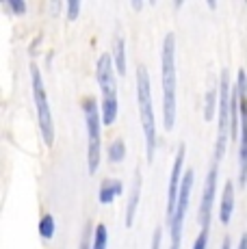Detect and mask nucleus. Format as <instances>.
I'll list each match as a JSON object with an SVG mask.
<instances>
[{"mask_svg": "<svg viewBox=\"0 0 247 249\" xmlns=\"http://www.w3.org/2000/svg\"><path fill=\"white\" fill-rule=\"evenodd\" d=\"M160 70H163V126L174 130L176 124V35L167 33L160 52Z\"/></svg>", "mask_w": 247, "mask_h": 249, "instance_id": "1", "label": "nucleus"}, {"mask_svg": "<svg viewBox=\"0 0 247 249\" xmlns=\"http://www.w3.org/2000/svg\"><path fill=\"white\" fill-rule=\"evenodd\" d=\"M115 63H113V54L104 52L98 59L96 65V78L100 85V93H102V124L104 126H113L120 113V102H117V83H115Z\"/></svg>", "mask_w": 247, "mask_h": 249, "instance_id": "2", "label": "nucleus"}, {"mask_svg": "<svg viewBox=\"0 0 247 249\" xmlns=\"http://www.w3.org/2000/svg\"><path fill=\"white\" fill-rule=\"evenodd\" d=\"M137 104H139V117L145 135V156L152 162L156 150V122H154V107H152L150 74L145 65L137 68Z\"/></svg>", "mask_w": 247, "mask_h": 249, "instance_id": "3", "label": "nucleus"}, {"mask_svg": "<svg viewBox=\"0 0 247 249\" xmlns=\"http://www.w3.org/2000/svg\"><path fill=\"white\" fill-rule=\"evenodd\" d=\"M85 111V128H87V169L96 174L102 156V108L96 98H87L83 102Z\"/></svg>", "mask_w": 247, "mask_h": 249, "instance_id": "4", "label": "nucleus"}, {"mask_svg": "<svg viewBox=\"0 0 247 249\" xmlns=\"http://www.w3.org/2000/svg\"><path fill=\"white\" fill-rule=\"evenodd\" d=\"M31 83H33V98H35L41 137H44L46 145L52 147V143H54V122H52V111L48 104V93H46L44 87V78H41V71L35 63H31Z\"/></svg>", "mask_w": 247, "mask_h": 249, "instance_id": "5", "label": "nucleus"}, {"mask_svg": "<svg viewBox=\"0 0 247 249\" xmlns=\"http://www.w3.org/2000/svg\"><path fill=\"white\" fill-rule=\"evenodd\" d=\"M230 100H232V85L228 70H221L219 76V115H217V145H215V160H221L226 150V137H230Z\"/></svg>", "mask_w": 247, "mask_h": 249, "instance_id": "6", "label": "nucleus"}, {"mask_svg": "<svg viewBox=\"0 0 247 249\" xmlns=\"http://www.w3.org/2000/svg\"><path fill=\"white\" fill-rule=\"evenodd\" d=\"M236 89H239L241 104V135H239V182L245 189L247 184V74L241 68L236 74Z\"/></svg>", "mask_w": 247, "mask_h": 249, "instance_id": "7", "label": "nucleus"}, {"mask_svg": "<svg viewBox=\"0 0 247 249\" xmlns=\"http://www.w3.org/2000/svg\"><path fill=\"white\" fill-rule=\"evenodd\" d=\"M191 189H193V169H189V171H184L182 186H180V197H178V204H176V213H174V217L169 219V228H172V247L169 249H180L182 226H184V217H187Z\"/></svg>", "mask_w": 247, "mask_h": 249, "instance_id": "8", "label": "nucleus"}, {"mask_svg": "<svg viewBox=\"0 0 247 249\" xmlns=\"http://www.w3.org/2000/svg\"><path fill=\"white\" fill-rule=\"evenodd\" d=\"M184 156H187V145L180 143L178 152H176L174 159V167H172V176H169V189H167V219L174 217L176 213V204H178L180 197V186H182V165H184Z\"/></svg>", "mask_w": 247, "mask_h": 249, "instance_id": "9", "label": "nucleus"}, {"mask_svg": "<svg viewBox=\"0 0 247 249\" xmlns=\"http://www.w3.org/2000/svg\"><path fill=\"white\" fill-rule=\"evenodd\" d=\"M217 165H219V160L212 159V165L206 174V182H204V193H202V202H199V226L202 228H211V213L217 191Z\"/></svg>", "mask_w": 247, "mask_h": 249, "instance_id": "10", "label": "nucleus"}, {"mask_svg": "<svg viewBox=\"0 0 247 249\" xmlns=\"http://www.w3.org/2000/svg\"><path fill=\"white\" fill-rule=\"evenodd\" d=\"M234 213V182L226 180V186L221 191V204H219V221L228 226Z\"/></svg>", "mask_w": 247, "mask_h": 249, "instance_id": "11", "label": "nucleus"}, {"mask_svg": "<svg viewBox=\"0 0 247 249\" xmlns=\"http://www.w3.org/2000/svg\"><path fill=\"white\" fill-rule=\"evenodd\" d=\"M139 197H141V171H135V180H132V191H130V199L126 206V226L130 228L135 223L137 217V208H139Z\"/></svg>", "mask_w": 247, "mask_h": 249, "instance_id": "12", "label": "nucleus"}, {"mask_svg": "<svg viewBox=\"0 0 247 249\" xmlns=\"http://www.w3.org/2000/svg\"><path fill=\"white\" fill-rule=\"evenodd\" d=\"M122 191H124L122 180H117V178L102 180V184H100V193H98L100 204H113L115 202V197H120L122 195Z\"/></svg>", "mask_w": 247, "mask_h": 249, "instance_id": "13", "label": "nucleus"}, {"mask_svg": "<svg viewBox=\"0 0 247 249\" xmlns=\"http://www.w3.org/2000/svg\"><path fill=\"white\" fill-rule=\"evenodd\" d=\"M113 63H115L117 74H126V44H124V37L120 35L113 41Z\"/></svg>", "mask_w": 247, "mask_h": 249, "instance_id": "14", "label": "nucleus"}, {"mask_svg": "<svg viewBox=\"0 0 247 249\" xmlns=\"http://www.w3.org/2000/svg\"><path fill=\"white\" fill-rule=\"evenodd\" d=\"M106 154H108V162H122L126 159V143H124V139H113Z\"/></svg>", "mask_w": 247, "mask_h": 249, "instance_id": "15", "label": "nucleus"}, {"mask_svg": "<svg viewBox=\"0 0 247 249\" xmlns=\"http://www.w3.org/2000/svg\"><path fill=\"white\" fill-rule=\"evenodd\" d=\"M215 108H219V85L217 89H211L206 93V108H204V119L211 122L215 117Z\"/></svg>", "mask_w": 247, "mask_h": 249, "instance_id": "16", "label": "nucleus"}, {"mask_svg": "<svg viewBox=\"0 0 247 249\" xmlns=\"http://www.w3.org/2000/svg\"><path fill=\"white\" fill-rule=\"evenodd\" d=\"M39 236L44 238V241H52V236H54V217H52L50 213H46L44 217H41V221H39Z\"/></svg>", "mask_w": 247, "mask_h": 249, "instance_id": "17", "label": "nucleus"}, {"mask_svg": "<svg viewBox=\"0 0 247 249\" xmlns=\"http://www.w3.org/2000/svg\"><path fill=\"white\" fill-rule=\"evenodd\" d=\"M108 243V230L104 223H98L96 232H93V241H91V249H106Z\"/></svg>", "mask_w": 247, "mask_h": 249, "instance_id": "18", "label": "nucleus"}, {"mask_svg": "<svg viewBox=\"0 0 247 249\" xmlns=\"http://www.w3.org/2000/svg\"><path fill=\"white\" fill-rule=\"evenodd\" d=\"M208 234H211V228H202L195 238V243H193V249H206L208 247Z\"/></svg>", "mask_w": 247, "mask_h": 249, "instance_id": "19", "label": "nucleus"}, {"mask_svg": "<svg viewBox=\"0 0 247 249\" xmlns=\"http://www.w3.org/2000/svg\"><path fill=\"white\" fill-rule=\"evenodd\" d=\"M7 7L11 9L16 16H22V13H26V2H24V0H7Z\"/></svg>", "mask_w": 247, "mask_h": 249, "instance_id": "20", "label": "nucleus"}, {"mask_svg": "<svg viewBox=\"0 0 247 249\" xmlns=\"http://www.w3.org/2000/svg\"><path fill=\"white\" fill-rule=\"evenodd\" d=\"M65 11H68V20H76L78 11H80V2L78 0H70V2L65 4Z\"/></svg>", "mask_w": 247, "mask_h": 249, "instance_id": "21", "label": "nucleus"}, {"mask_svg": "<svg viewBox=\"0 0 247 249\" xmlns=\"http://www.w3.org/2000/svg\"><path fill=\"white\" fill-rule=\"evenodd\" d=\"M160 241H163V228H156L152 236V249H160Z\"/></svg>", "mask_w": 247, "mask_h": 249, "instance_id": "22", "label": "nucleus"}, {"mask_svg": "<svg viewBox=\"0 0 247 249\" xmlns=\"http://www.w3.org/2000/svg\"><path fill=\"white\" fill-rule=\"evenodd\" d=\"M80 249H91V243H89V236H87V230L83 234V243H80Z\"/></svg>", "mask_w": 247, "mask_h": 249, "instance_id": "23", "label": "nucleus"}, {"mask_svg": "<svg viewBox=\"0 0 247 249\" xmlns=\"http://www.w3.org/2000/svg\"><path fill=\"white\" fill-rule=\"evenodd\" d=\"M236 249H247V232L241 234V241H239V247Z\"/></svg>", "mask_w": 247, "mask_h": 249, "instance_id": "24", "label": "nucleus"}, {"mask_svg": "<svg viewBox=\"0 0 247 249\" xmlns=\"http://www.w3.org/2000/svg\"><path fill=\"white\" fill-rule=\"evenodd\" d=\"M221 249H232V245H230V238H223V245H221Z\"/></svg>", "mask_w": 247, "mask_h": 249, "instance_id": "25", "label": "nucleus"}, {"mask_svg": "<svg viewBox=\"0 0 247 249\" xmlns=\"http://www.w3.org/2000/svg\"><path fill=\"white\" fill-rule=\"evenodd\" d=\"M143 7V2H141V0H135V2H132V9H141Z\"/></svg>", "mask_w": 247, "mask_h": 249, "instance_id": "26", "label": "nucleus"}]
</instances>
